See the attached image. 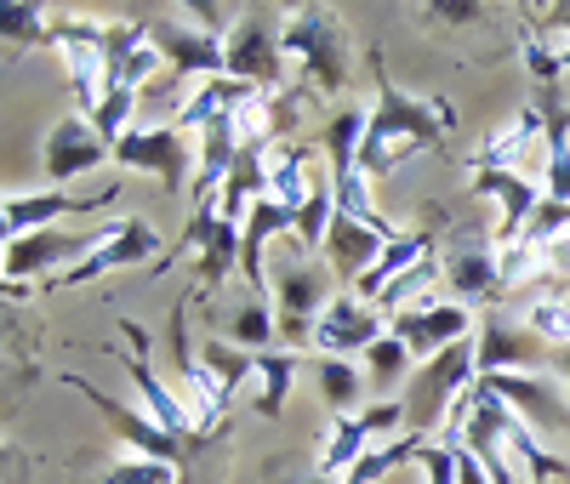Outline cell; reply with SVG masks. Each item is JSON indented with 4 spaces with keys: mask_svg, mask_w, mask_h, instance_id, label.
<instances>
[{
    "mask_svg": "<svg viewBox=\"0 0 570 484\" xmlns=\"http://www.w3.org/2000/svg\"><path fill=\"white\" fill-rule=\"evenodd\" d=\"M445 126H451V109H445V103L411 97V91H400V86L383 75V86H376V103H371V126H365V155H360L365 177H389L405 155L440 149Z\"/></svg>",
    "mask_w": 570,
    "mask_h": 484,
    "instance_id": "1",
    "label": "cell"
},
{
    "mask_svg": "<svg viewBox=\"0 0 570 484\" xmlns=\"http://www.w3.org/2000/svg\"><path fill=\"white\" fill-rule=\"evenodd\" d=\"M268 303L279 314V343L308 354L314 348V319L337 303V274L325 268V257L303 251L297 239H285V251L268 263Z\"/></svg>",
    "mask_w": 570,
    "mask_h": 484,
    "instance_id": "2",
    "label": "cell"
},
{
    "mask_svg": "<svg viewBox=\"0 0 570 484\" xmlns=\"http://www.w3.org/2000/svg\"><path fill=\"white\" fill-rule=\"evenodd\" d=\"M473 382H480V354H473V336H468V343H456V348H445L440 359H422L416 376L405 382V394H400L411 439H434L440 427H451L456 405L473 394ZM440 439H445V433H440Z\"/></svg>",
    "mask_w": 570,
    "mask_h": 484,
    "instance_id": "3",
    "label": "cell"
},
{
    "mask_svg": "<svg viewBox=\"0 0 570 484\" xmlns=\"http://www.w3.org/2000/svg\"><path fill=\"white\" fill-rule=\"evenodd\" d=\"M279 46H285V63L303 75L308 91H320V97H343L348 91V29L325 7L285 12Z\"/></svg>",
    "mask_w": 570,
    "mask_h": 484,
    "instance_id": "4",
    "label": "cell"
},
{
    "mask_svg": "<svg viewBox=\"0 0 570 484\" xmlns=\"http://www.w3.org/2000/svg\"><path fill=\"white\" fill-rule=\"evenodd\" d=\"M285 12L246 7L223 40V75L252 91H285V46H279Z\"/></svg>",
    "mask_w": 570,
    "mask_h": 484,
    "instance_id": "5",
    "label": "cell"
},
{
    "mask_svg": "<svg viewBox=\"0 0 570 484\" xmlns=\"http://www.w3.org/2000/svg\"><path fill=\"white\" fill-rule=\"evenodd\" d=\"M52 52L69 69V91H75L80 115H91L109 97V23L80 18V12L52 18Z\"/></svg>",
    "mask_w": 570,
    "mask_h": 484,
    "instance_id": "6",
    "label": "cell"
},
{
    "mask_svg": "<svg viewBox=\"0 0 570 484\" xmlns=\"http://www.w3.org/2000/svg\"><path fill=\"white\" fill-rule=\"evenodd\" d=\"M120 336H126V343L131 348H109L120 365H126V376H131V387H137V405L142 411H149L166 433H171V439H200V422H195V411H188V399L177 394V387L149 365V336H142V325H131V319H120Z\"/></svg>",
    "mask_w": 570,
    "mask_h": 484,
    "instance_id": "7",
    "label": "cell"
},
{
    "mask_svg": "<svg viewBox=\"0 0 570 484\" xmlns=\"http://www.w3.org/2000/svg\"><path fill=\"white\" fill-rule=\"evenodd\" d=\"M63 387H69V394H80L91 411H98V416L115 427V439H126V445H131V456L171 462V467H183V462H188V445H183V439H171V433H166V427H160L149 411H142V405L104 394L98 382H86V376H75V371H63Z\"/></svg>",
    "mask_w": 570,
    "mask_h": 484,
    "instance_id": "8",
    "label": "cell"
},
{
    "mask_svg": "<svg viewBox=\"0 0 570 484\" xmlns=\"http://www.w3.org/2000/svg\"><path fill=\"white\" fill-rule=\"evenodd\" d=\"M480 382L525 427H537L542 439L570 445V394H564V382L553 371H513V376H480Z\"/></svg>",
    "mask_w": 570,
    "mask_h": 484,
    "instance_id": "9",
    "label": "cell"
},
{
    "mask_svg": "<svg viewBox=\"0 0 570 484\" xmlns=\"http://www.w3.org/2000/svg\"><path fill=\"white\" fill-rule=\"evenodd\" d=\"M115 166H131L142 177H160V188L183 194V188H195V166L200 155L188 149V131L183 126H131L120 142H115Z\"/></svg>",
    "mask_w": 570,
    "mask_h": 484,
    "instance_id": "10",
    "label": "cell"
},
{
    "mask_svg": "<svg viewBox=\"0 0 570 484\" xmlns=\"http://www.w3.org/2000/svg\"><path fill=\"white\" fill-rule=\"evenodd\" d=\"M149 34H155V52L166 63V80L200 86V80H217L223 75V40L206 34L200 23H188L183 7H166L160 18H149Z\"/></svg>",
    "mask_w": 570,
    "mask_h": 484,
    "instance_id": "11",
    "label": "cell"
},
{
    "mask_svg": "<svg viewBox=\"0 0 570 484\" xmlns=\"http://www.w3.org/2000/svg\"><path fill=\"white\" fill-rule=\"evenodd\" d=\"M109 228H98V234H75V228H40V234H23V239H7V257H0V274H7V285H23L29 290V279H58L63 268H75V263H86L91 251H98V239H104Z\"/></svg>",
    "mask_w": 570,
    "mask_h": 484,
    "instance_id": "12",
    "label": "cell"
},
{
    "mask_svg": "<svg viewBox=\"0 0 570 484\" xmlns=\"http://www.w3.org/2000/svg\"><path fill=\"white\" fill-rule=\"evenodd\" d=\"M160 257V234L149 217H137L126 211L104 239H98V251H91L86 263L63 268L58 279H46V290H75V285H91V279H104V274H120V268H142V263H155ZM166 263V257H160Z\"/></svg>",
    "mask_w": 570,
    "mask_h": 484,
    "instance_id": "13",
    "label": "cell"
},
{
    "mask_svg": "<svg viewBox=\"0 0 570 484\" xmlns=\"http://www.w3.org/2000/svg\"><path fill=\"white\" fill-rule=\"evenodd\" d=\"M120 200V182L98 188V194H69V188H35V194H7L0 206V228L7 239H23V234H40V228H69L75 217H91Z\"/></svg>",
    "mask_w": 570,
    "mask_h": 484,
    "instance_id": "14",
    "label": "cell"
},
{
    "mask_svg": "<svg viewBox=\"0 0 570 484\" xmlns=\"http://www.w3.org/2000/svg\"><path fill=\"white\" fill-rule=\"evenodd\" d=\"M376 336H389L383 308L365 303L360 290H337V303L314 319V354H325V359H360Z\"/></svg>",
    "mask_w": 570,
    "mask_h": 484,
    "instance_id": "15",
    "label": "cell"
},
{
    "mask_svg": "<svg viewBox=\"0 0 570 484\" xmlns=\"http://www.w3.org/2000/svg\"><path fill=\"white\" fill-rule=\"evenodd\" d=\"M473 354H480V376H513V371H548L553 348L537 343V330L525 319H508L502 308H491L473 336Z\"/></svg>",
    "mask_w": 570,
    "mask_h": 484,
    "instance_id": "16",
    "label": "cell"
},
{
    "mask_svg": "<svg viewBox=\"0 0 570 484\" xmlns=\"http://www.w3.org/2000/svg\"><path fill=\"white\" fill-rule=\"evenodd\" d=\"M109 155L115 149L98 137V126H91L86 115H63V120H52V131H46V142H40V171H46L52 188H63L75 177H91Z\"/></svg>",
    "mask_w": 570,
    "mask_h": 484,
    "instance_id": "17",
    "label": "cell"
},
{
    "mask_svg": "<svg viewBox=\"0 0 570 484\" xmlns=\"http://www.w3.org/2000/svg\"><path fill=\"white\" fill-rule=\"evenodd\" d=\"M468 399L480 405V411H485V422H491V427L502 433V445H508V456L519 462V473H525V484H553L559 473H570V462H564V456H553L542 433L519 422V416H513V411H508V405H502V399L491 394L485 382H473V394H468Z\"/></svg>",
    "mask_w": 570,
    "mask_h": 484,
    "instance_id": "18",
    "label": "cell"
},
{
    "mask_svg": "<svg viewBox=\"0 0 570 484\" xmlns=\"http://www.w3.org/2000/svg\"><path fill=\"white\" fill-rule=\"evenodd\" d=\"M389 336H400V343L411 348V359H440L445 348L468 343L473 336V308L462 303H422V308H400L389 319Z\"/></svg>",
    "mask_w": 570,
    "mask_h": 484,
    "instance_id": "19",
    "label": "cell"
},
{
    "mask_svg": "<svg viewBox=\"0 0 570 484\" xmlns=\"http://www.w3.org/2000/svg\"><path fill=\"white\" fill-rule=\"evenodd\" d=\"M473 194H480V200H497V211H502L497 217V246H519L525 228L537 223L542 200H548L531 177L502 171V166H480V160H473Z\"/></svg>",
    "mask_w": 570,
    "mask_h": 484,
    "instance_id": "20",
    "label": "cell"
},
{
    "mask_svg": "<svg viewBox=\"0 0 570 484\" xmlns=\"http://www.w3.org/2000/svg\"><path fill=\"white\" fill-rule=\"evenodd\" d=\"M177 251H200V290H217L234 268H240V223H228L217 206H195L188 211V228L177 239Z\"/></svg>",
    "mask_w": 570,
    "mask_h": 484,
    "instance_id": "21",
    "label": "cell"
},
{
    "mask_svg": "<svg viewBox=\"0 0 570 484\" xmlns=\"http://www.w3.org/2000/svg\"><path fill=\"white\" fill-rule=\"evenodd\" d=\"M400 234H389V228H371V223H360V217H348V211H337V223H331V234H325V268L337 274V285H360L371 268H376V257H383L389 246H394Z\"/></svg>",
    "mask_w": 570,
    "mask_h": 484,
    "instance_id": "22",
    "label": "cell"
},
{
    "mask_svg": "<svg viewBox=\"0 0 570 484\" xmlns=\"http://www.w3.org/2000/svg\"><path fill=\"white\" fill-rule=\"evenodd\" d=\"M445 285H451V297H462V303L502 297V290H508V279H502V246H456L445 257Z\"/></svg>",
    "mask_w": 570,
    "mask_h": 484,
    "instance_id": "23",
    "label": "cell"
},
{
    "mask_svg": "<svg viewBox=\"0 0 570 484\" xmlns=\"http://www.w3.org/2000/svg\"><path fill=\"white\" fill-rule=\"evenodd\" d=\"M308 376L320 387V399L331 416H360L371 405V382H365V365L360 359H325V354H308Z\"/></svg>",
    "mask_w": 570,
    "mask_h": 484,
    "instance_id": "24",
    "label": "cell"
},
{
    "mask_svg": "<svg viewBox=\"0 0 570 484\" xmlns=\"http://www.w3.org/2000/svg\"><path fill=\"white\" fill-rule=\"evenodd\" d=\"M303 371H308V354H297V348L257 354V365H252V411L257 416H279L285 405H292V387H297Z\"/></svg>",
    "mask_w": 570,
    "mask_h": 484,
    "instance_id": "25",
    "label": "cell"
},
{
    "mask_svg": "<svg viewBox=\"0 0 570 484\" xmlns=\"http://www.w3.org/2000/svg\"><path fill=\"white\" fill-rule=\"evenodd\" d=\"M537 142L548 149V115L542 109H525V115H513V126H502L480 149V166H502V171L525 177V166H542L537 160Z\"/></svg>",
    "mask_w": 570,
    "mask_h": 484,
    "instance_id": "26",
    "label": "cell"
},
{
    "mask_svg": "<svg viewBox=\"0 0 570 484\" xmlns=\"http://www.w3.org/2000/svg\"><path fill=\"white\" fill-rule=\"evenodd\" d=\"M246 97H252V86L228 80V75L200 80V86H188V97H183V109H177L171 126H183V131H206V126H217V120H234V115H240Z\"/></svg>",
    "mask_w": 570,
    "mask_h": 484,
    "instance_id": "27",
    "label": "cell"
},
{
    "mask_svg": "<svg viewBox=\"0 0 570 484\" xmlns=\"http://www.w3.org/2000/svg\"><path fill=\"white\" fill-rule=\"evenodd\" d=\"M212 336H223V343H234V348L268 354V343L279 336V314H274V303H268V297L246 290L240 303H228V308H223V319H217V330H212Z\"/></svg>",
    "mask_w": 570,
    "mask_h": 484,
    "instance_id": "28",
    "label": "cell"
},
{
    "mask_svg": "<svg viewBox=\"0 0 570 484\" xmlns=\"http://www.w3.org/2000/svg\"><path fill=\"white\" fill-rule=\"evenodd\" d=\"M308 160L314 155L303 149V142H279V149H268V194H274L279 206H292V211L308 206V194L320 182V171Z\"/></svg>",
    "mask_w": 570,
    "mask_h": 484,
    "instance_id": "29",
    "label": "cell"
},
{
    "mask_svg": "<svg viewBox=\"0 0 570 484\" xmlns=\"http://www.w3.org/2000/svg\"><path fill=\"white\" fill-rule=\"evenodd\" d=\"M365 126H371V109H354V103H343L337 115L325 120V166H331V182L365 171V166H360V155H365Z\"/></svg>",
    "mask_w": 570,
    "mask_h": 484,
    "instance_id": "30",
    "label": "cell"
},
{
    "mask_svg": "<svg viewBox=\"0 0 570 484\" xmlns=\"http://www.w3.org/2000/svg\"><path fill=\"white\" fill-rule=\"evenodd\" d=\"M360 365H365V382H371V399H400L405 382L416 376V359H411V348L400 343V336H376V343L360 354Z\"/></svg>",
    "mask_w": 570,
    "mask_h": 484,
    "instance_id": "31",
    "label": "cell"
},
{
    "mask_svg": "<svg viewBox=\"0 0 570 484\" xmlns=\"http://www.w3.org/2000/svg\"><path fill=\"white\" fill-rule=\"evenodd\" d=\"M422 257H434V239H428V234H400L394 246H389L383 257H376V268H371V274H365L354 290H360L365 303H376V297H383V290H389L400 274H411Z\"/></svg>",
    "mask_w": 570,
    "mask_h": 484,
    "instance_id": "32",
    "label": "cell"
},
{
    "mask_svg": "<svg viewBox=\"0 0 570 484\" xmlns=\"http://www.w3.org/2000/svg\"><path fill=\"white\" fill-rule=\"evenodd\" d=\"M200 365H206V376L223 387V394L234 399V394H240V387L252 382L257 354H252V348H234V343H223V336H206V343H200Z\"/></svg>",
    "mask_w": 570,
    "mask_h": 484,
    "instance_id": "33",
    "label": "cell"
},
{
    "mask_svg": "<svg viewBox=\"0 0 570 484\" xmlns=\"http://www.w3.org/2000/svg\"><path fill=\"white\" fill-rule=\"evenodd\" d=\"M542 194L570 206V115H548V166H542Z\"/></svg>",
    "mask_w": 570,
    "mask_h": 484,
    "instance_id": "34",
    "label": "cell"
},
{
    "mask_svg": "<svg viewBox=\"0 0 570 484\" xmlns=\"http://www.w3.org/2000/svg\"><path fill=\"white\" fill-rule=\"evenodd\" d=\"M0 34H7V46H52V12L29 7V0H7L0 7Z\"/></svg>",
    "mask_w": 570,
    "mask_h": 484,
    "instance_id": "35",
    "label": "cell"
},
{
    "mask_svg": "<svg viewBox=\"0 0 570 484\" xmlns=\"http://www.w3.org/2000/svg\"><path fill=\"white\" fill-rule=\"evenodd\" d=\"M525 325L537 330V343L542 348H570V297H531L525 308Z\"/></svg>",
    "mask_w": 570,
    "mask_h": 484,
    "instance_id": "36",
    "label": "cell"
},
{
    "mask_svg": "<svg viewBox=\"0 0 570 484\" xmlns=\"http://www.w3.org/2000/svg\"><path fill=\"white\" fill-rule=\"evenodd\" d=\"M104 484H183L177 478V467L171 462H149V456H120L109 473H104Z\"/></svg>",
    "mask_w": 570,
    "mask_h": 484,
    "instance_id": "37",
    "label": "cell"
},
{
    "mask_svg": "<svg viewBox=\"0 0 570 484\" xmlns=\"http://www.w3.org/2000/svg\"><path fill=\"white\" fill-rule=\"evenodd\" d=\"M411 462L422 467V484H456V445L451 439H422Z\"/></svg>",
    "mask_w": 570,
    "mask_h": 484,
    "instance_id": "38",
    "label": "cell"
},
{
    "mask_svg": "<svg viewBox=\"0 0 570 484\" xmlns=\"http://www.w3.org/2000/svg\"><path fill=\"white\" fill-rule=\"evenodd\" d=\"M428 23H473V18H485L473 0H434V7H422Z\"/></svg>",
    "mask_w": 570,
    "mask_h": 484,
    "instance_id": "39",
    "label": "cell"
},
{
    "mask_svg": "<svg viewBox=\"0 0 570 484\" xmlns=\"http://www.w3.org/2000/svg\"><path fill=\"white\" fill-rule=\"evenodd\" d=\"M456 484H491V478H485V467L473 462V456H468L462 445H456Z\"/></svg>",
    "mask_w": 570,
    "mask_h": 484,
    "instance_id": "40",
    "label": "cell"
},
{
    "mask_svg": "<svg viewBox=\"0 0 570 484\" xmlns=\"http://www.w3.org/2000/svg\"><path fill=\"white\" fill-rule=\"evenodd\" d=\"M542 23H548V34L570 40V0H559V7H548V12H542Z\"/></svg>",
    "mask_w": 570,
    "mask_h": 484,
    "instance_id": "41",
    "label": "cell"
},
{
    "mask_svg": "<svg viewBox=\"0 0 570 484\" xmlns=\"http://www.w3.org/2000/svg\"><path fill=\"white\" fill-rule=\"evenodd\" d=\"M553 376L564 382V394H570V348H559V354H553Z\"/></svg>",
    "mask_w": 570,
    "mask_h": 484,
    "instance_id": "42",
    "label": "cell"
},
{
    "mask_svg": "<svg viewBox=\"0 0 570 484\" xmlns=\"http://www.w3.org/2000/svg\"><path fill=\"white\" fill-rule=\"evenodd\" d=\"M553 46H559V63H564V75H570V40H559V34H553Z\"/></svg>",
    "mask_w": 570,
    "mask_h": 484,
    "instance_id": "43",
    "label": "cell"
},
{
    "mask_svg": "<svg viewBox=\"0 0 570 484\" xmlns=\"http://www.w3.org/2000/svg\"><path fill=\"white\" fill-rule=\"evenodd\" d=\"M303 484H343V478H331V473H308Z\"/></svg>",
    "mask_w": 570,
    "mask_h": 484,
    "instance_id": "44",
    "label": "cell"
}]
</instances>
